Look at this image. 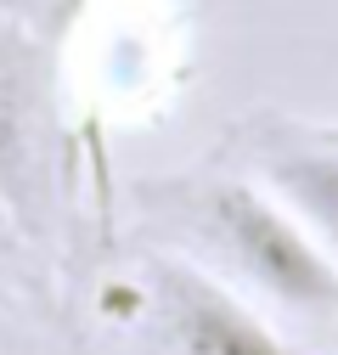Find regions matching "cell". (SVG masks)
Instances as JSON below:
<instances>
[{
	"mask_svg": "<svg viewBox=\"0 0 338 355\" xmlns=\"http://www.w3.org/2000/svg\"><path fill=\"white\" fill-rule=\"evenodd\" d=\"M62 6H68V0H0V12H12V17H23V23H34V28L62 23Z\"/></svg>",
	"mask_w": 338,
	"mask_h": 355,
	"instance_id": "5b68a950",
	"label": "cell"
},
{
	"mask_svg": "<svg viewBox=\"0 0 338 355\" xmlns=\"http://www.w3.org/2000/svg\"><path fill=\"white\" fill-rule=\"evenodd\" d=\"M186 214L208 254L226 259V271L254 299L299 316H338V259L260 181H203L186 192Z\"/></svg>",
	"mask_w": 338,
	"mask_h": 355,
	"instance_id": "6da1fadb",
	"label": "cell"
},
{
	"mask_svg": "<svg viewBox=\"0 0 338 355\" xmlns=\"http://www.w3.org/2000/svg\"><path fill=\"white\" fill-rule=\"evenodd\" d=\"M79 6H84V0H68V6H62V17H73V12H79Z\"/></svg>",
	"mask_w": 338,
	"mask_h": 355,
	"instance_id": "8992f818",
	"label": "cell"
},
{
	"mask_svg": "<svg viewBox=\"0 0 338 355\" xmlns=\"http://www.w3.org/2000/svg\"><path fill=\"white\" fill-rule=\"evenodd\" d=\"M254 175L271 198L305 220V232L338 259V141L310 130H265L254 141Z\"/></svg>",
	"mask_w": 338,
	"mask_h": 355,
	"instance_id": "277c9868",
	"label": "cell"
},
{
	"mask_svg": "<svg viewBox=\"0 0 338 355\" xmlns=\"http://www.w3.org/2000/svg\"><path fill=\"white\" fill-rule=\"evenodd\" d=\"M152 299L175 355H287L282 333L260 316V304H248L220 271H208L197 259L158 254Z\"/></svg>",
	"mask_w": 338,
	"mask_h": 355,
	"instance_id": "3957f363",
	"label": "cell"
},
{
	"mask_svg": "<svg viewBox=\"0 0 338 355\" xmlns=\"http://www.w3.org/2000/svg\"><path fill=\"white\" fill-rule=\"evenodd\" d=\"M51 198V51L46 28L0 12V209L34 226Z\"/></svg>",
	"mask_w": 338,
	"mask_h": 355,
	"instance_id": "7a4b0ae2",
	"label": "cell"
}]
</instances>
